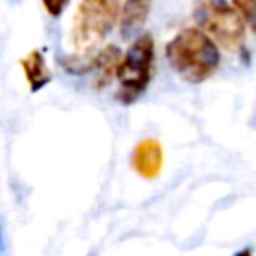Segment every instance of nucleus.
I'll list each match as a JSON object with an SVG mask.
<instances>
[{"label":"nucleus","mask_w":256,"mask_h":256,"mask_svg":"<svg viewBox=\"0 0 256 256\" xmlns=\"http://www.w3.org/2000/svg\"><path fill=\"white\" fill-rule=\"evenodd\" d=\"M118 0H80L70 26V56L64 66L72 74L92 70V56L118 22Z\"/></svg>","instance_id":"nucleus-1"},{"label":"nucleus","mask_w":256,"mask_h":256,"mask_svg":"<svg viewBox=\"0 0 256 256\" xmlns=\"http://www.w3.org/2000/svg\"><path fill=\"white\" fill-rule=\"evenodd\" d=\"M170 68L188 84H200L220 68V48L196 26L182 28L164 48Z\"/></svg>","instance_id":"nucleus-2"},{"label":"nucleus","mask_w":256,"mask_h":256,"mask_svg":"<svg viewBox=\"0 0 256 256\" xmlns=\"http://www.w3.org/2000/svg\"><path fill=\"white\" fill-rule=\"evenodd\" d=\"M154 58H156V44L152 34H140L128 50L122 54L120 64L116 68L118 90L116 100L124 106L134 104L150 86L154 74Z\"/></svg>","instance_id":"nucleus-3"},{"label":"nucleus","mask_w":256,"mask_h":256,"mask_svg":"<svg viewBox=\"0 0 256 256\" xmlns=\"http://www.w3.org/2000/svg\"><path fill=\"white\" fill-rule=\"evenodd\" d=\"M194 22L218 48L238 50L246 38V22L228 0H194Z\"/></svg>","instance_id":"nucleus-4"},{"label":"nucleus","mask_w":256,"mask_h":256,"mask_svg":"<svg viewBox=\"0 0 256 256\" xmlns=\"http://www.w3.org/2000/svg\"><path fill=\"white\" fill-rule=\"evenodd\" d=\"M132 168L144 180H154L164 168V146L156 138H144L132 152Z\"/></svg>","instance_id":"nucleus-5"},{"label":"nucleus","mask_w":256,"mask_h":256,"mask_svg":"<svg viewBox=\"0 0 256 256\" xmlns=\"http://www.w3.org/2000/svg\"><path fill=\"white\" fill-rule=\"evenodd\" d=\"M152 12V0H124L118 10V28L124 38L134 36L142 30Z\"/></svg>","instance_id":"nucleus-6"},{"label":"nucleus","mask_w":256,"mask_h":256,"mask_svg":"<svg viewBox=\"0 0 256 256\" xmlns=\"http://www.w3.org/2000/svg\"><path fill=\"white\" fill-rule=\"evenodd\" d=\"M20 68L24 72L26 84L30 88V92H38L42 90L50 80H52V72L48 68L46 56L42 50H30L26 56L20 58Z\"/></svg>","instance_id":"nucleus-7"},{"label":"nucleus","mask_w":256,"mask_h":256,"mask_svg":"<svg viewBox=\"0 0 256 256\" xmlns=\"http://www.w3.org/2000/svg\"><path fill=\"white\" fill-rule=\"evenodd\" d=\"M120 58H122V52L114 44H106L104 48L94 52V56H92V70L96 72L94 86L98 90H102L104 86H108L116 78V68L120 64Z\"/></svg>","instance_id":"nucleus-8"},{"label":"nucleus","mask_w":256,"mask_h":256,"mask_svg":"<svg viewBox=\"0 0 256 256\" xmlns=\"http://www.w3.org/2000/svg\"><path fill=\"white\" fill-rule=\"evenodd\" d=\"M232 8L242 16L246 26H254V14H256V0H232Z\"/></svg>","instance_id":"nucleus-9"},{"label":"nucleus","mask_w":256,"mask_h":256,"mask_svg":"<svg viewBox=\"0 0 256 256\" xmlns=\"http://www.w3.org/2000/svg\"><path fill=\"white\" fill-rule=\"evenodd\" d=\"M40 2H42V6H44L46 14L52 16V18H58V16L66 10V6L70 4V0H40Z\"/></svg>","instance_id":"nucleus-10"},{"label":"nucleus","mask_w":256,"mask_h":256,"mask_svg":"<svg viewBox=\"0 0 256 256\" xmlns=\"http://www.w3.org/2000/svg\"><path fill=\"white\" fill-rule=\"evenodd\" d=\"M232 256H252V248L248 246V248H242V250H238L236 254H232Z\"/></svg>","instance_id":"nucleus-11"}]
</instances>
